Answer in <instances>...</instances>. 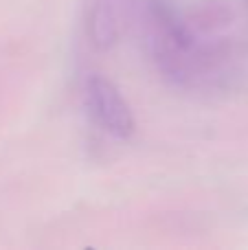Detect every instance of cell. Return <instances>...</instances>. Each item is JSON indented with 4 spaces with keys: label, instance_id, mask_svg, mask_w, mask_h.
<instances>
[{
    "label": "cell",
    "instance_id": "cell-1",
    "mask_svg": "<svg viewBox=\"0 0 248 250\" xmlns=\"http://www.w3.org/2000/svg\"><path fill=\"white\" fill-rule=\"evenodd\" d=\"M143 26L158 73L185 90H224L244 73L242 55L227 38H207L171 0H145Z\"/></svg>",
    "mask_w": 248,
    "mask_h": 250
},
{
    "label": "cell",
    "instance_id": "cell-2",
    "mask_svg": "<svg viewBox=\"0 0 248 250\" xmlns=\"http://www.w3.org/2000/svg\"><path fill=\"white\" fill-rule=\"evenodd\" d=\"M86 110L95 125L114 141H130L136 129L134 112L117 83L103 75H90L83 88Z\"/></svg>",
    "mask_w": 248,
    "mask_h": 250
},
{
    "label": "cell",
    "instance_id": "cell-3",
    "mask_svg": "<svg viewBox=\"0 0 248 250\" xmlns=\"http://www.w3.org/2000/svg\"><path fill=\"white\" fill-rule=\"evenodd\" d=\"M83 29L88 42L99 51H110L119 40L121 18L114 0H88L83 11Z\"/></svg>",
    "mask_w": 248,
    "mask_h": 250
},
{
    "label": "cell",
    "instance_id": "cell-4",
    "mask_svg": "<svg viewBox=\"0 0 248 250\" xmlns=\"http://www.w3.org/2000/svg\"><path fill=\"white\" fill-rule=\"evenodd\" d=\"M244 2H246V4H248V0H244Z\"/></svg>",
    "mask_w": 248,
    "mask_h": 250
}]
</instances>
